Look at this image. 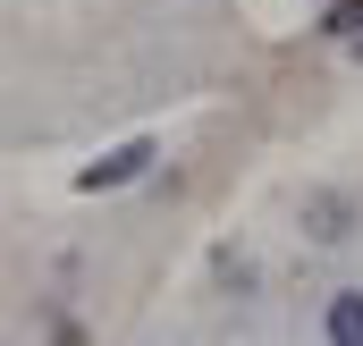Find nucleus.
I'll return each mask as SVG.
<instances>
[{"label":"nucleus","mask_w":363,"mask_h":346,"mask_svg":"<svg viewBox=\"0 0 363 346\" xmlns=\"http://www.w3.org/2000/svg\"><path fill=\"white\" fill-rule=\"evenodd\" d=\"M144 161H152V144H118V152H110V161H93L77 186H85V194H101V186H127V177H144Z\"/></svg>","instance_id":"1"},{"label":"nucleus","mask_w":363,"mask_h":346,"mask_svg":"<svg viewBox=\"0 0 363 346\" xmlns=\"http://www.w3.org/2000/svg\"><path fill=\"white\" fill-rule=\"evenodd\" d=\"M304 228H313L321 245H338V237L355 228V203H347V194H313V203H304Z\"/></svg>","instance_id":"2"},{"label":"nucleus","mask_w":363,"mask_h":346,"mask_svg":"<svg viewBox=\"0 0 363 346\" xmlns=\"http://www.w3.org/2000/svg\"><path fill=\"white\" fill-rule=\"evenodd\" d=\"M330 346H363V287L330 296Z\"/></svg>","instance_id":"3"},{"label":"nucleus","mask_w":363,"mask_h":346,"mask_svg":"<svg viewBox=\"0 0 363 346\" xmlns=\"http://www.w3.org/2000/svg\"><path fill=\"white\" fill-rule=\"evenodd\" d=\"M321 34H330V43H355V51H363V0H338V9L321 17Z\"/></svg>","instance_id":"4"}]
</instances>
